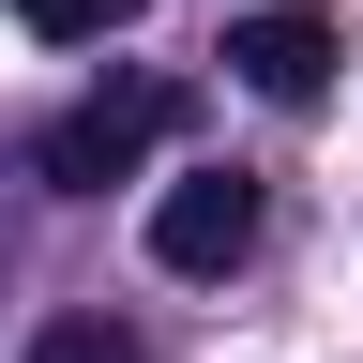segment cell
I'll list each match as a JSON object with an SVG mask.
<instances>
[{
	"instance_id": "277c9868",
	"label": "cell",
	"mask_w": 363,
	"mask_h": 363,
	"mask_svg": "<svg viewBox=\"0 0 363 363\" xmlns=\"http://www.w3.org/2000/svg\"><path fill=\"white\" fill-rule=\"evenodd\" d=\"M152 0H16V30L30 45H106V30H136Z\"/></svg>"
},
{
	"instance_id": "6da1fadb",
	"label": "cell",
	"mask_w": 363,
	"mask_h": 363,
	"mask_svg": "<svg viewBox=\"0 0 363 363\" xmlns=\"http://www.w3.org/2000/svg\"><path fill=\"white\" fill-rule=\"evenodd\" d=\"M182 121H197V91H182V76H106L91 106H61V121H45V152H30V167L61 182V197H106V182H136Z\"/></svg>"
},
{
	"instance_id": "5b68a950",
	"label": "cell",
	"mask_w": 363,
	"mask_h": 363,
	"mask_svg": "<svg viewBox=\"0 0 363 363\" xmlns=\"http://www.w3.org/2000/svg\"><path fill=\"white\" fill-rule=\"evenodd\" d=\"M30 363H152V348H136L121 318H45V333H30Z\"/></svg>"
},
{
	"instance_id": "3957f363",
	"label": "cell",
	"mask_w": 363,
	"mask_h": 363,
	"mask_svg": "<svg viewBox=\"0 0 363 363\" xmlns=\"http://www.w3.org/2000/svg\"><path fill=\"white\" fill-rule=\"evenodd\" d=\"M227 76H242L257 106H318V91H333V16H303V0L227 16Z\"/></svg>"
},
{
	"instance_id": "7a4b0ae2",
	"label": "cell",
	"mask_w": 363,
	"mask_h": 363,
	"mask_svg": "<svg viewBox=\"0 0 363 363\" xmlns=\"http://www.w3.org/2000/svg\"><path fill=\"white\" fill-rule=\"evenodd\" d=\"M152 257L197 272V288L242 272V257H257V182H242V167H182L167 197H152Z\"/></svg>"
}]
</instances>
